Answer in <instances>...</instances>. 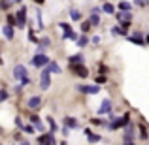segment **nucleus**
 Masks as SVG:
<instances>
[{"label":"nucleus","instance_id":"f257e3e1","mask_svg":"<svg viewBox=\"0 0 149 145\" xmlns=\"http://www.w3.org/2000/svg\"><path fill=\"white\" fill-rule=\"evenodd\" d=\"M58 26L62 28V40H72V42H77V34L74 32V28L68 25V23H58Z\"/></svg>","mask_w":149,"mask_h":145},{"label":"nucleus","instance_id":"f03ea898","mask_svg":"<svg viewBox=\"0 0 149 145\" xmlns=\"http://www.w3.org/2000/svg\"><path fill=\"white\" fill-rule=\"evenodd\" d=\"M49 64V58H47V55H34L32 57V66H36V68H44V66H47Z\"/></svg>","mask_w":149,"mask_h":145},{"label":"nucleus","instance_id":"7ed1b4c3","mask_svg":"<svg viewBox=\"0 0 149 145\" xmlns=\"http://www.w3.org/2000/svg\"><path fill=\"white\" fill-rule=\"evenodd\" d=\"M127 124H128V113H125L121 119H115L113 123H109V124H108V128H109V130H117V128L127 126Z\"/></svg>","mask_w":149,"mask_h":145},{"label":"nucleus","instance_id":"20e7f679","mask_svg":"<svg viewBox=\"0 0 149 145\" xmlns=\"http://www.w3.org/2000/svg\"><path fill=\"white\" fill-rule=\"evenodd\" d=\"M49 85H51V77H49L47 68H45V70H42V74H40V87H42V91H47Z\"/></svg>","mask_w":149,"mask_h":145},{"label":"nucleus","instance_id":"39448f33","mask_svg":"<svg viewBox=\"0 0 149 145\" xmlns=\"http://www.w3.org/2000/svg\"><path fill=\"white\" fill-rule=\"evenodd\" d=\"M70 72H74L76 76H79V77H87L89 76V70L85 68L83 64H70Z\"/></svg>","mask_w":149,"mask_h":145},{"label":"nucleus","instance_id":"423d86ee","mask_svg":"<svg viewBox=\"0 0 149 145\" xmlns=\"http://www.w3.org/2000/svg\"><path fill=\"white\" fill-rule=\"evenodd\" d=\"M42 105V98L40 96H30L29 102H26V108L29 109H38Z\"/></svg>","mask_w":149,"mask_h":145},{"label":"nucleus","instance_id":"0eeeda50","mask_svg":"<svg viewBox=\"0 0 149 145\" xmlns=\"http://www.w3.org/2000/svg\"><path fill=\"white\" fill-rule=\"evenodd\" d=\"M38 143H40V145H55L53 134H42L40 138H38Z\"/></svg>","mask_w":149,"mask_h":145},{"label":"nucleus","instance_id":"6e6552de","mask_svg":"<svg viewBox=\"0 0 149 145\" xmlns=\"http://www.w3.org/2000/svg\"><path fill=\"white\" fill-rule=\"evenodd\" d=\"M25 15H26V8H21V10L17 11V15H15V21H17V26H25V23H26Z\"/></svg>","mask_w":149,"mask_h":145},{"label":"nucleus","instance_id":"1a4fd4ad","mask_svg":"<svg viewBox=\"0 0 149 145\" xmlns=\"http://www.w3.org/2000/svg\"><path fill=\"white\" fill-rule=\"evenodd\" d=\"M106 113H111V102H109L108 98L102 102L100 108H98V115H106Z\"/></svg>","mask_w":149,"mask_h":145},{"label":"nucleus","instance_id":"9d476101","mask_svg":"<svg viewBox=\"0 0 149 145\" xmlns=\"http://www.w3.org/2000/svg\"><path fill=\"white\" fill-rule=\"evenodd\" d=\"M79 91L87 92V94H96L98 92V85H81Z\"/></svg>","mask_w":149,"mask_h":145},{"label":"nucleus","instance_id":"9b49d317","mask_svg":"<svg viewBox=\"0 0 149 145\" xmlns=\"http://www.w3.org/2000/svg\"><path fill=\"white\" fill-rule=\"evenodd\" d=\"M117 21L119 23H125V21H132V15H130V11H117Z\"/></svg>","mask_w":149,"mask_h":145},{"label":"nucleus","instance_id":"f8f14e48","mask_svg":"<svg viewBox=\"0 0 149 145\" xmlns=\"http://www.w3.org/2000/svg\"><path fill=\"white\" fill-rule=\"evenodd\" d=\"M128 38V42H132V44H138V45H143L146 42H143V38H142V34H138V32H134V34H130V36H127Z\"/></svg>","mask_w":149,"mask_h":145},{"label":"nucleus","instance_id":"ddd939ff","mask_svg":"<svg viewBox=\"0 0 149 145\" xmlns=\"http://www.w3.org/2000/svg\"><path fill=\"white\" fill-rule=\"evenodd\" d=\"M13 76L17 77V79H23V77H26V68L25 66H15V70H13Z\"/></svg>","mask_w":149,"mask_h":145},{"label":"nucleus","instance_id":"4468645a","mask_svg":"<svg viewBox=\"0 0 149 145\" xmlns=\"http://www.w3.org/2000/svg\"><path fill=\"white\" fill-rule=\"evenodd\" d=\"M2 34H4V38L6 40H13V36H15V32H13V26H4L2 28Z\"/></svg>","mask_w":149,"mask_h":145},{"label":"nucleus","instance_id":"2eb2a0df","mask_svg":"<svg viewBox=\"0 0 149 145\" xmlns=\"http://www.w3.org/2000/svg\"><path fill=\"white\" fill-rule=\"evenodd\" d=\"M85 136L89 138V142L91 143H96V142H100V136H96V134H93L89 128H85Z\"/></svg>","mask_w":149,"mask_h":145},{"label":"nucleus","instance_id":"dca6fc26","mask_svg":"<svg viewBox=\"0 0 149 145\" xmlns=\"http://www.w3.org/2000/svg\"><path fill=\"white\" fill-rule=\"evenodd\" d=\"M64 124H66V128H72V130H74V128H77V121L74 119V117H66Z\"/></svg>","mask_w":149,"mask_h":145},{"label":"nucleus","instance_id":"f3484780","mask_svg":"<svg viewBox=\"0 0 149 145\" xmlns=\"http://www.w3.org/2000/svg\"><path fill=\"white\" fill-rule=\"evenodd\" d=\"M47 66H49V68H47L49 74H61V66H58L57 62H49Z\"/></svg>","mask_w":149,"mask_h":145},{"label":"nucleus","instance_id":"a211bd4d","mask_svg":"<svg viewBox=\"0 0 149 145\" xmlns=\"http://www.w3.org/2000/svg\"><path fill=\"white\" fill-rule=\"evenodd\" d=\"M117 8H119V11H130L132 10V4L123 0V2H119V6H117Z\"/></svg>","mask_w":149,"mask_h":145},{"label":"nucleus","instance_id":"6ab92c4d","mask_svg":"<svg viewBox=\"0 0 149 145\" xmlns=\"http://www.w3.org/2000/svg\"><path fill=\"white\" fill-rule=\"evenodd\" d=\"M125 136H127V138H134V126H132L130 123L125 126Z\"/></svg>","mask_w":149,"mask_h":145},{"label":"nucleus","instance_id":"aec40b11","mask_svg":"<svg viewBox=\"0 0 149 145\" xmlns=\"http://www.w3.org/2000/svg\"><path fill=\"white\" fill-rule=\"evenodd\" d=\"M68 62L70 64H81V62H83V57H81V55H74V57L68 58Z\"/></svg>","mask_w":149,"mask_h":145},{"label":"nucleus","instance_id":"412c9836","mask_svg":"<svg viewBox=\"0 0 149 145\" xmlns=\"http://www.w3.org/2000/svg\"><path fill=\"white\" fill-rule=\"evenodd\" d=\"M111 34H113V36H117V34H121V36H127V32H125L121 26H113V28H111Z\"/></svg>","mask_w":149,"mask_h":145},{"label":"nucleus","instance_id":"4be33fe9","mask_svg":"<svg viewBox=\"0 0 149 145\" xmlns=\"http://www.w3.org/2000/svg\"><path fill=\"white\" fill-rule=\"evenodd\" d=\"M102 10H104V13H109V15L115 13V8H113L111 4H104V8H102Z\"/></svg>","mask_w":149,"mask_h":145},{"label":"nucleus","instance_id":"5701e85b","mask_svg":"<svg viewBox=\"0 0 149 145\" xmlns=\"http://www.w3.org/2000/svg\"><path fill=\"white\" fill-rule=\"evenodd\" d=\"M70 17H72L74 21H79V19H81V13L77 10H70Z\"/></svg>","mask_w":149,"mask_h":145},{"label":"nucleus","instance_id":"b1692460","mask_svg":"<svg viewBox=\"0 0 149 145\" xmlns=\"http://www.w3.org/2000/svg\"><path fill=\"white\" fill-rule=\"evenodd\" d=\"M87 44H89V38L87 36H81L79 40H77V45H79V47H85Z\"/></svg>","mask_w":149,"mask_h":145},{"label":"nucleus","instance_id":"393cba45","mask_svg":"<svg viewBox=\"0 0 149 145\" xmlns=\"http://www.w3.org/2000/svg\"><path fill=\"white\" fill-rule=\"evenodd\" d=\"M21 130H23V132H26V134H32V132H34V126H32V124H23Z\"/></svg>","mask_w":149,"mask_h":145},{"label":"nucleus","instance_id":"a878e982","mask_svg":"<svg viewBox=\"0 0 149 145\" xmlns=\"http://www.w3.org/2000/svg\"><path fill=\"white\" fill-rule=\"evenodd\" d=\"M89 23H91V25H100V17L93 13V15H91V19H89Z\"/></svg>","mask_w":149,"mask_h":145},{"label":"nucleus","instance_id":"bb28decb","mask_svg":"<svg viewBox=\"0 0 149 145\" xmlns=\"http://www.w3.org/2000/svg\"><path fill=\"white\" fill-rule=\"evenodd\" d=\"M140 132H142V139L146 142V139L149 138V134H147V128H146V126H140Z\"/></svg>","mask_w":149,"mask_h":145},{"label":"nucleus","instance_id":"cd10ccee","mask_svg":"<svg viewBox=\"0 0 149 145\" xmlns=\"http://www.w3.org/2000/svg\"><path fill=\"white\" fill-rule=\"evenodd\" d=\"M17 25V21H15V15H8V26H13Z\"/></svg>","mask_w":149,"mask_h":145},{"label":"nucleus","instance_id":"c85d7f7f","mask_svg":"<svg viewBox=\"0 0 149 145\" xmlns=\"http://www.w3.org/2000/svg\"><path fill=\"white\" fill-rule=\"evenodd\" d=\"M123 145H136L134 138H127V136H125V138H123Z\"/></svg>","mask_w":149,"mask_h":145},{"label":"nucleus","instance_id":"c756f323","mask_svg":"<svg viewBox=\"0 0 149 145\" xmlns=\"http://www.w3.org/2000/svg\"><path fill=\"white\" fill-rule=\"evenodd\" d=\"M47 123H49V126H51V132H55V130H57V124H55V121L51 119V117H47Z\"/></svg>","mask_w":149,"mask_h":145},{"label":"nucleus","instance_id":"7c9ffc66","mask_svg":"<svg viewBox=\"0 0 149 145\" xmlns=\"http://www.w3.org/2000/svg\"><path fill=\"white\" fill-rule=\"evenodd\" d=\"M8 96H10V94H8V91H0V102H6Z\"/></svg>","mask_w":149,"mask_h":145},{"label":"nucleus","instance_id":"2f4dec72","mask_svg":"<svg viewBox=\"0 0 149 145\" xmlns=\"http://www.w3.org/2000/svg\"><path fill=\"white\" fill-rule=\"evenodd\" d=\"M89 28H91V23H81V30H83V32H89Z\"/></svg>","mask_w":149,"mask_h":145},{"label":"nucleus","instance_id":"473e14b6","mask_svg":"<svg viewBox=\"0 0 149 145\" xmlns=\"http://www.w3.org/2000/svg\"><path fill=\"white\" fill-rule=\"evenodd\" d=\"M21 85H23V87L30 85V77H29V76H26V77H23V79H21Z\"/></svg>","mask_w":149,"mask_h":145},{"label":"nucleus","instance_id":"72a5a7b5","mask_svg":"<svg viewBox=\"0 0 149 145\" xmlns=\"http://www.w3.org/2000/svg\"><path fill=\"white\" fill-rule=\"evenodd\" d=\"M38 26L44 28V21H42V11H38Z\"/></svg>","mask_w":149,"mask_h":145},{"label":"nucleus","instance_id":"f704fd0d","mask_svg":"<svg viewBox=\"0 0 149 145\" xmlns=\"http://www.w3.org/2000/svg\"><path fill=\"white\" fill-rule=\"evenodd\" d=\"M0 8H2V10H8V8H10V2H8V0H2V2H0Z\"/></svg>","mask_w":149,"mask_h":145},{"label":"nucleus","instance_id":"c9c22d12","mask_svg":"<svg viewBox=\"0 0 149 145\" xmlns=\"http://www.w3.org/2000/svg\"><path fill=\"white\" fill-rule=\"evenodd\" d=\"M47 45H49V40H47V38H44V40L40 42V47H47Z\"/></svg>","mask_w":149,"mask_h":145},{"label":"nucleus","instance_id":"e433bc0d","mask_svg":"<svg viewBox=\"0 0 149 145\" xmlns=\"http://www.w3.org/2000/svg\"><path fill=\"white\" fill-rule=\"evenodd\" d=\"M30 121H32V123H34V124H38V123H42V121H40V117H38V115H32V117H30Z\"/></svg>","mask_w":149,"mask_h":145},{"label":"nucleus","instance_id":"4c0bfd02","mask_svg":"<svg viewBox=\"0 0 149 145\" xmlns=\"http://www.w3.org/2000/svg\"><path fill=\"white\" fill-rule=\"evenodd\" d=\"M136 6H146V0H134Z\"/></svg>","mask_w":149,"mask_h":145},{"label":"nucleus","instance_id":"58836bf2","mask_svg":"<svg viewBox=\"0 0 149 145\" xmlns=\"http://www.w3.org/2000/svg\"><path fill=\"white\" fill-rule=\"evenodd\" d=\"M15 124H17V126H19V128H23V121H21V119H19V117H17V119H15Z\"/></svg>","mask_w":149,"mask_h":145},{"label":"nucleus","instance_id":"ea45409f","mask_svg":"<svg viewBox=\"0 0 149 145\" xmlns=\"http://www.w3.org/2000/svg\"><path fill=\"white\" fill-rule=\"evenodd\" d=\"M93 44H100V36H93Z\"/></svg>","mask_w":149,"mask_h":145},{"label":"nucleus","instance_id":"a19ab883","mask_svg":"<svg viewBox=\"0 0 149 145\" xmlns=\"http://www.w3.org/2000/svg\"><path fill=\"white\" fill-rule=\"evenodd\" d=\"M98 72H100V74H106V72H108V68H106V66H100Z\"/></svg>","mask_w":149,"mask_h":145},{"label":"nucleus","instance_id":"79ce46f5","mask_svg":"<svg viewBox=\"0 0 149 145\" xmlns=\"http://www.w3.org/2000/svg\"><path fill=\"white\" fill-rule=\"evenodd\" d=\"M96 83H98V85H102V83H106V77H98V79H96Z\"/></svg>","mask_w":149,"mask_h":145},{"label":"nucleus","instance_id":"37998d69","mask_svg":"<svg viewBox=\"0 0 149 145\" xmlns=\"http://www.w3.org/2000/svg\"><path fill=\"white\" fill-rule=\"evenodd\" d=\"M34 2H38V4H44V0H34Z\"/></svg>","mask_w":149,"mask_h":145},{"label":"nucleus","instance_id":"c03bdc74","mask_svg":"<svg viewBox=\"0 0 149 145\" xmlns=\"http://www.w3.org/2000/svg\"><path fill=\"white\" fill-rule=\"evenodd\" d=\"M21 145H30V143H26V142H23V143H21Z\"/></svg>","mask_w":149,"mask_h":145},{"label":"nucleus","instance_id":"a18cd8bd","mask_svg":"<svg viewBox=\"0 0 149 145\" xmlns=\"http://www.w3.org/2000/svg\"><path fill=\"white\" fill-rule=\"evenodd\" d=\"M11 2H21V0H11Z\"/></svg>","mask_w":149,"mask_h":145},{"label":"nucleus","instance_id":"49530a36","mask_svg":"<svg viewBox=\"0 0 149 145\" xmlns=\"http://www.w3.org/2000/svg\"><path fill=\"white\" fill-rule=\"evenodd\" d=\"M0 64H2V58H0Z\"/></svg>","mask_w":149,"mask_h":145},{"label":"nucleus","instance_id":"de8ad7c7","mask_svg":"<svg viewBox=\"0 0 149 145\" xmlns=\"http://www.w3.org/2000/svg\"><path fill=\"white\" fill-rule=\"evenodd\" d=\"M0 134H2V128H0Z\"/></svg>","mask_w":149,"mask_h":145}]
</instances>
